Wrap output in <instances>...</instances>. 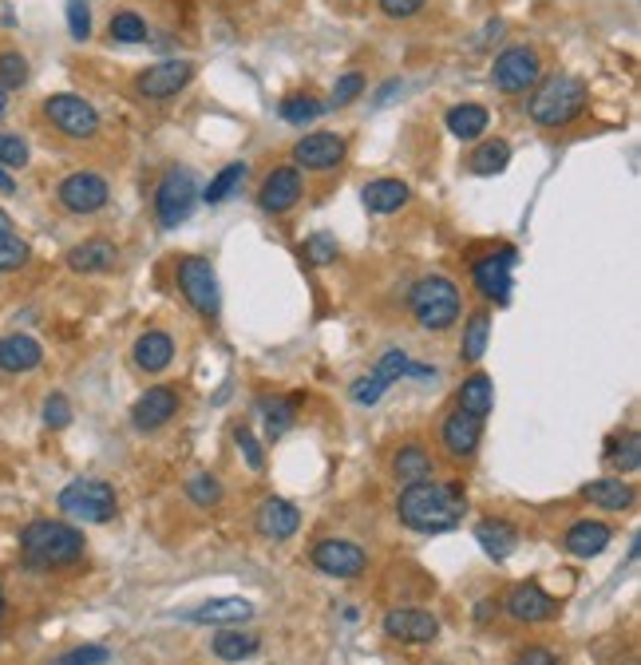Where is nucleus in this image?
I'll return each mask as SVG.
<instances>
[{"instance_id": "obj_45", "label": "nucleus", "mask_w": 641, "mask_h": 665, "mask_svg": "<svg viewBox=\"0 0 641 665\" xmlns=\"http://www.w3.org/2000/svg\"><path fill=\"white\" fill-rule=\"evenodd\" d=\"M365 84H369L365 72H345V76L337 79V88H333V99H329V103H333V108H348V103L365 91Z\"/></svg>"}, {"instance_id": "obj_46", "label": "nucleus", "mask_w": 641, "mask_h": 665, "mask_svg": "<svg viewBox=\"0 0 641 665\" xmlns=\"http://www.w3.org/2000/svg\"><path fill=\"white\" fill-rule=\"evenodd\" d=\"M67 33H72V40H87L91 36V9H87V0H67Z\"/></svg>"}, {"instance_id": "obj_27", "label": "nucleus", "mask_w": 641, "mask_h": 665, "mask_svg": "<svg viewBox=\"0 0 641 665\" xmlns=\"http://www.w3.org/2000/svg\"><path fill=\"white\" fill-rule=\"evenodd\" d=\"M582 500L602 512H626V507H633V488L621 476H606V480H590L582 488Z\"/></svg>"}, {"instance_id": "obj_6", "label": "nucleus", "mask_w": 641, "mask_h": 665, "mask_svg": "<svg viewBox=\"0 0 641 665\" xmlns=\"http://www.w3.org/2000/svg\"><path fill=\"white\" fill-rule=\"evenodd\" d=\"M198 202V183L195 175L186 171V167H174L167 171L159 190H155V219L163 230H178L186 219H190V210Z\"/></svg>"}, {"instance_id": "obj_38", "label": "nucleus", "mask_w": 641, "mask_h": 665, "mask_svg": "<svg viewBox=\"0 0 641 665\" xmlns=\"http://www.w3.org/2000/svg\"><path fill=\"white\" fill-rule=\"evenodd\" d=\"M28 258H33V246H28L16 230H0V273L24 270Z\"/></svg>"}, {"instance_id": "obj_34", "label": "nucleus", "mask_w": 641, "mask_h": 665, "mask_svg": "<svg viewBox=\"0 0 641 665\" xmlns=\"http://www.w3.org/2000/svg\"><path fill=\"white\" fill-rule=\"evenodd\" d=\"M606 464L609 468H618V471H638L641 468V436L638 432H621V436H614L609 440V447H606Z\"/></svg>"}, {"instance_id": "obj_4", "label": "nucleus", "mask_w": 641, "mask_h": 665, "mask_svg": "<svg viewBox=\"0 0 641 665\" xmlns=\"http://www.w3.org/2000/svg\"><path fill=\"white\" fill-rule=\"evenodd\" d=\"M408 306H412V313H416V321H420V325L432 329V333H440V329L456 325L459 290H456V282H447V278L432 273V278H420V282L412 285Z\"/></svg>"}, {"instance_id": "obj_23", "label": "nucleus", "mask_w": 641, "mask_h": 665, "mask_svg": "<svg viewBox=\"0 0 641 665\" xmlns=\"http://www.w3.org/2000/svg\"><path fill=\"white\" fill-rule=\"evenodd\" d=\"M609 539H614V531H609L602 519H578V524H570V531H566V555L575 558H594L602 555L609 546Z\"/></svg>"}, {"instance_id": "obj_40", "label": "nucleus", "mask_w": 641, "mask_h": 665, "mask_svg": "<svg viewBox=\"0 0 641 665\" xmlns=\"http://www.w3.org/2000/svg\"><path fill=\"white\" fill-rule=\"evenodd\" d=\"M108 33H111V40H120V45H139V40H147V21H143L139 12L123 9L111 16Z\"/></svg>"}, {"instance_id": "obj_21", "label": "nucleus", "mask_w": 641, "mask_h": 665, "mask_svg": "<svg viewBox=\"0 0 641 665\" xmlns=\"http://www.w3.org/2000/svg\"><path fill=\"white\" fill-rule=\"evenodd\" d=\"M440 436H444V447L452 452L456 459H468L476 456L479 447V436H483V420H476V416L468 412H452L444 416V424H440Z\"/></svg>"}, {"instance_id": "obj_32", "label": "nucleus", "mask_w": 641, "mask_h": 665, "mask_svg": "<svg viewBox=\"0 0 641 665\" xmlns=\"http://www.w3.org/2000/svg\"><path fill=\"white\" fill-rule=\"evenodd\" d=\"M444 123H447V132L456 135V139L471 143V139H479V135L488 132L491 115H488V108H479V103H456V108L447 111Z\"/></svg>"}, {"instance_id": "obj_15", "label": "nucleus", "mask_w": 641, "mask_h": 665, "mask_svg": "<svg viewBox=\"0 0 641 665\" xmlns=\"http://www.w3.org/2000/svg\"><path fill=\"white\" fill-rule=\"evenodd\" d=\"M301 202V171L297 167H273L270 178L258 190V207L266 214H285Z\"/></svg>"}, {"instance_id": "obj_53", "label": "nucleus", "mask_w": 641, "mask_h": 665, "mask_svg": "<svg viewBox=\"0 0 641 665\" xmlns=\"http://www.w3.org/2000/svg\"><path fill=\"white\" fill-rule=\"evenodd\" d=\"M0 195H16V178H12L4 167H0Z\"/></svg>"}, {"instance_id": "obj_49", "label": "nucleus", "mask_w": 641, "mask_h": 665, "mask_svg": "<svg viewBox=\"0 0 641 665\" xmlns=\"http://www.w3.org/2000/svg\"><path fill=\"white\" fill-rule=\"evenodd\" d=\"M305 254H309V262L313 266H329L337 258V238H329V234H313V238L305 242Z\"/></svg>"}, {"instance_id": "obj_10", "label": "nucleus", "mask_w": 641, "mask_h": 665, "mask_svg": "<svg viewBox=\"0 0 641 665\" xmlns=\"http://www.w3.org/2000/svg\"><path fill=\"white\" fill-rule=\"evenodd\" d=\"M56 198H60V207L67 214H99V210L108 207V178L96 175V171H72L64 175V183L56 186Z\"/></svg>"}, {"instance_id": "obj_22", "label": "nucleus", "mask_w": 641, "mask_h": 665, "mask_svg": "<svg viewBox=\"0 0 641 665\" xmlns=\"http://www.w3.org/2000/svg\"><path fill=\"white\" fill-rule=\"evenodd\" d=\"M64 262L72 273H108V270H115V262H120V250H115V242H108V238H87L67 250Z\"/></svg>"}, {"instance_id": "obj_35", "label": "nucleus", "mask_w": 641, "mask_h": 665, "mask_svg": "<svg viewBox=\"0 0 641 665\" xmlns=\"http://www.w3.org/2000/svg\"><path fill=\"white\" fill-rule=\"evenodd\" d=\"M210 650H214L222 662H246V657L258 650V638H254V633H242V630H222V633H214Z\"/></svg>"}, {"instance_id": "obj_2", "label": "nucleus", "mask_w": 641, "mask_h": 665, "mask_svg": "<svg viewBox=\"0 0 641 665\" xmlns=\"http://www.w3.org/2000/svg\"><path fill=\"white\" fill-rule=\"evenodd\" d=\"M21 555L33 570H67L84 558V534L60 519H33L21 531Z\"/></svg>"}, {"instance_id": "obj_33", "label": "nucleus", "mask_w": 641, "mask_h": 665, "mask_svg": "<svg viewBox=\"0 0 641 665\" xmlns=\"http://www.w3.org/2000/svg\"><path fill=\"white\" fill-rule=\"evenodd\" d=\"M282 120L289 123V127H305V123H313V120H321L329 111V103L325 99H317V96H305V91H297V96H285L282 99Z\"/></svg>"}, {"instance_id": "obj_25", "label": "nucleus", "mask_w": 641, "mask_h": 665, "mask_svg": "<svg viewBox=\"0 0 641 665\" xmlns=\"http://www.w3.org/2000/svg\"><path fill=\"white\" fill-rule=\"evenodd\" d=\"M131 360H135V369L143 372H163L167 365L174 360V341L171 333L163 329H147L139 341H135V349H131Z\"/></svg>"}, {"instance_id": "obj_3", "label": "nucleus", "mask_w": 641, "mask_h": 665, "mask_svg": "<svg viewBox=\"0 0 641 665\" xmlns=\"http://www.w3.org/2000/svg\"><path fill=\"white\" fill-rule=\"evenodd\" d=\"M590 88L587 79L578 76H546L534 84L531 96V120L546 132H558V127H570V123L587 111Z\"/></svg>"}, {"instance_id": "obj_39", "label": "nucleus", "mask_w": 641, "mask_h": 665, "mask_svg": "<svg viewBox=\"0 0 641 665\" xmlns=\"http://www.w3.org/2000/svg\"><path fill=\"white\" fill-rule=\"evenodd\" d=\"M28 76H33L28 60L16 48H4L0 52V91H21L28 84Z\"/></svg>"}, {"instance_id": "obj_44", "label": "nucleus", "mask_w": 641, "mask_h": 665, "mask_svg": "<svg viewBox=\"0 0 641 665\" xmlns=\"http://www.w3.org/2000/svg\"><path fill=\"white\" fill-rule=\"evenodd\" d=\"M111 654L103 645H79V650H67V654L52 657L48 665H108Z\"/></svg>"}, {"instance_id": "obj_1", "label": "nucleus", "mask_w": 641, "mask_h": 665, "mask_svg": "<svg viewBox=\"0 0 641 665\" xmlns=\"http://www.w3.org/2000/svg\"><path fill=\"white\" fill-rule=\"evenodd\" d=\"M396 515L404 527L424 534H440L459 527V519L468 515V491L459 483H408L396 500Z\"/></svg>"}, {"instance_id": "obj_51", "label": "nucleus", "mask_w": 641, "mask_h": 665, "mask_svg": "<svg viewBox=\"0 0 641 665\" xmlns=\"http://www.w3.org/2000/svg\"><path fill=\"white\" fill-rule=\"evenodd\" d=\"M428 0H381V12L392 21H412L416 12H424Z\"/></svg>"}, {"instance_id": "obj_37", "label": "nucleus", "mask_w": 641, "mask_h": 665, "mask_svg": "<svg viewBox=\"0 0 641 665\" xmlns=\"http://www.w3.org/2000/svg\"><path fill=\"white\" fill-rule=\"evenodd\" d=\"M261 412H266V432L270 436H285L297 420V401L294 396H273V401L261 404Z\"/></svg>"}, {"instance_id": "obj_28", "label": "nucleus", "mask_w": 641, "mask_h": 665, "mask_svg": "<svg viewBox=\"0 0 641 665\" xmlns=\"http://www.w3.org/2000/svg\"><path fill=\"white\" fill-rule=\"evenodd\" d=\"M456 401H459V412H468V416H476V420H483V416L495 408V384H491L488 372H471L468 381L459 384Z\"/></svg>"}, {"instance_id": "obj_16", "label": "nucleus", "mask_w": 641, "mask_h": 665, "mask_svg": "<svg viewBox=\"0 0 641 665\" xmlns=\"http://www.w3.org/2000/svg\"><path fill=\"white\" fill-rule=\"evenodd\" d=\"M348 143L333 132H317V135H305L301 143L294 147V167H305V171H329L345 159Z\"/></svg>"}, {"instance_id": "obj_20", "label": "nucleus", "mask_w": 641, "mask_h": 665, "mask_svg": "<svg viewBox=\"0 0 641 665\" xmlns=\"http://www.w3.org/2000/svg\"><path fill=\"white\" fill-rule=\"evenodd\" d=\"M44 365V349L33 333H9L0 341V372L9 377H21V372H33Z\"/></svg>"}, {"instance_id": "obj_30", "label": "nucleus", "mask_w": 641, "mask_h": 665, "mask_svg": "<svg viewBox=\"0 0 641 665\" xmlns=\"http://www.w3.org/2000/svg\"><path fill=\"white\" fill-rule=\"evenodd\" d=\"M507 163H511V143L507 139H488V143H479L476 151H471L468 167H471V175L479 178H495L507 171Z\"/></svg>"}, {"instance_id": "obj_9", "label": "nucleus", "mask_w": 641, "mask_h": 665, "mask_svg": "<svg viewBox=\"0 0 641 665\" xmlns=\"http://www.w3.org/2000/svg\"><path fill=\"white\" fill-rule=\"evenodd\" d=\"M178 285H183V297L190 301V309L202 317H218L222 309V294H218V273L210 266V258H178Z\"/></svg>"}, {"instance_id": "obj_29", "label": "nucleus", "mask_w": 641, "mask_h": 665, "mask_svg": "<svg viewBox=\"0 0 641 665\" xmlns=\"http://www.w3.org/2000/svg\"><path fill=\"white\" fill-rule=\"evenodd\" d=\"M476 539L491 558H511L515 546H519V531L507 519H483L476 527Z\"/></svg>"}, {"instance_id": "obj_24", "label": "nucleus", "mask_w": 641, "mask_h": 665, "mask_svg": "<svg viewBox=\"0 0 641 665\" xmlns=\"http://www.w3.org/2000/svg\"><path fill=\"white\" fill-rule=\"evenodd\" d=\"M246 618H254V602L246 599H210L186 611V621H198V626H242Z\"/></svg>"}, {"instance_id": "obj_19", "label": "nucleus", "mask_w": 641, "mask_h": 665, "mask_svg": "<svg viewBox=\"0 0 641 665\" xmlns=\"http://www.w3.org/2000/svg\"><path fill=\"white\" fill-rule=\"evenodd\" d=\"M254 524H258V531L266 534V539L282 543V539L297 534V527H301V512H297L289 500H278V495H270V500L258 503V515H254Z\"/></svg>"}, {"instance_id": "obj_52", "label": "nucleus", "mask_w": 641, "mask_h": 665, "mask_svg": "<svg viewBox=\"0 0 641 665\" xmlns=\"http://www.w3.org/2000/svg\"><path fill=\"white\" fill-rule=\"evenodd\" d=\"M519 665H558V657L546 645H527V654L519 657Z\"/></svg>"}, {"instance_id": "obj_18", "label": "nucleus", "mask_w": 641, "mask_h": 665, "mask_svg": "<svg viewBox=\"0 0 641 665\" xmlns=\"http://www.w3.org/2000/svg\"><path fill=\"white\" fill-rule=\"evenodd\" d=\"M507 614L515 621H551L558 614V602L539 582H519L507 594Z\"/></svg>"}, {"instance_id": "obj_42", "label": "nucleus", "mask_w": 641, "mask_h": 665, "mask_svg": "<svg viewBox=\"0 0 641 665\" xmlns=\"http://www.w3.org/2000/svg\"><path fill=\"white\" fill-rule=\"evenodd\" d=\"M186 500L195 503V507H218L222 503V483L214 480V476H190L186 480Z\"/></svg>"}, {"instance_id": "obj_31", "label": "nucleus", "mask_w": 641, "mask_h": 665, "mask_svg": "<svg viewBox=\"0 0 641 665\" xmlns=\"http://www.w3.org/2000/svg\"><path fill=\"white\" fill-rule=\"evenodd\" d=\"M392 471H396V480L408 488V483H424L428 476H432V456H428L424 444H404L400 452H396V459H392Z\"/></svg>"}, {"instance_id": "obj_48", "label": "nucleus", "mask_w": 641, "mask_h": 665, "mask_svg": "<svg viewBox=\"0 0 641 665\" xmlns=\"http://www.w3.org/2000/svg\"><path fill=\"white\" fill-rule=\"evenodd\" d=\"M234 444H238V452L246 456V464H250L254 471L266 468V456H261V444L254 440V432L246 424H234Z\"/></svg>"}, {"instance_id": "obj_17", "label": "nucleus", "mask_w": 641, "mask_h": 665, "mask_svg": "<svg viewBox=\"0 0 641 665\" xmlns=\"http://www.w3.org/2000/svg\"><path fill=\"white\" fill-rule=\"evenodd\" d=\"M174 412H178V389L159 384V389H147V393L135 401L131 424L139 428V432H155V428H163L167 420H174Z\"/></svg>"}, {"instance_id": "obj_8", "label": "nucleus", "mask_w": 641, "mask_h": 665, "mask_svg": "<svg viewBox=\"0 0 641 665\" xmlns=\"http://www.w3.org/2000/svg\"><path fill=\"white\" fill-rule=\"evenodd\" d=\"M44 120L67 139H91L99 132V111L84 96H72V91L44 99Z\"/></svg>"}, {"instance_id": "obj_26", "label": "nucleus", "mask_w": 641, "mask_h": 665, "mask_svg": "<svg viewBox=\"0 0 641 665\" xmlns=\"http://www.w3.org/2000/svg\"><path fill=\"white\" fill-rule=\"evenodd\" d=\"M360 202H365L369 214H396V210L408 207V183H400V178H372L360 190Z\"/></svg>"}, {"instance_id": "obj_7", "label": "nucleus", "mask_w": 641, "mask_h": 665, "mask_svg": "<svg viewBox=\"0 0 641 665\" xmlns=\"http://www.w3.org/2000/svg\"><path fill=\"white\" fill-rule=\"evenodd\" d=\"M491 79L503 96H522L531 91L539 79H543V64H539V52L527 45H511L495 56V67H491Z\"/></svg>"}, {"instance_id": "obj_41", "label": "nucleus", "mask_w": 641, "mask_h": 665, "mask_svg": "<svg viewBox=\"0 0 641 665\" xmlns=\"http://www.w3.org/2000/svg\"><path fill=\"white\" fill-rule=\"evenodd\" d=\"M246 178V163H230V167H222L214 178H210V186H207V202L210 207H218V202H226L234 190H238V183Z\"/></svg>"}, {"instance_id": "obj_14", "label": "nucleus", "mask_w": 641, "mask_h": 665, "mask_svg": "<svg viewBox=\"0 0 641 665\" xmlns=\"http://www.w3.org/2000/svg\"><path fill=\"white\" fill-rule=\"evenodd\" d=\"M511 266H515V250L488 254V258H479V262L471 266V282H476V290L488 297V301L507 306V297H511Z\"/></svg>"}, {"instance_id": "obj_47", "label": "nucleus", "mask_w": 641, "mask_h": 665, "mask_svg": "<svg viewBox=\"0 0 641 665\" xmlns=\"http://www.w3.org/2000/svg\"><path fill=\"white\" fill-rule=\"evenodd\" d=\"M44 424L56 428V432L72 424V404H67L64 393H52L48 401H44Z\"/></svg>"}, {"instance_id": "obj_55", "label": "nucleus", "mask_w": 641, "mask_h": 665, "mask_svg": "<svg viewBox=\"0 0 641 665\" xmlns=\"http://www.w3.org/2000/svg\"><path fill=\"white\" fill-rule=\"evenodd\" d=\"M9 111V91H0V115Z\"/></svg>"}, {"instance_id": "obj_5", "label": "nucleus", "mask_w": 641, "mask_h": 665, "mask_svg": "<svg viewBox=\"0 0 641 665\" xmlns=\"http://www.w3.org/2000/svg\"><path fill=\"white\" fill-rule=\"evenodd\" d=\"M60 512L76 524H108L115 515V491L103 480H72L60 491Z\"/></svg>"}, {"instance_id": "obj_54", "label": "nucleus", "mask_w": 641, "mask_h": 665, "mask_svg": "<svg viewBox=\"0 0 641 665\" xmlns=\"http://www.w3.org/2000/svg\"><path fill=\"white\" fill-rule=\"evenodd\" d=\"M396 88H400V84H389V88H384L381 96H377V103H384V99H392V96H396Z\"/></svg>"}, {"instance_id": "obj_57", "label": "nucleus", "mask_w": 641, "mask_h": 665, "mask_svg": "<svg viewBox=\"0 0 641 665\" xmlns=\"http://www.w3.org/2000/svg\"><path fill=\"white\" fill-rule=\"evenodd\" d=\"M0 230H12V219L4 214V210H0Z\"/></svg>"}, {"instance_id": "obj_50", "label": "nucleus", "mask_w": 641, "mask_h": 665, "mask_svg": "<svg viewBox=\"0 0 641 665\" xmlns=\"http://www.w3.org/2000/svg\"><path fill=\"white\" fill-rule=\"evenodd\" d=\"M389 389H392V384L381 381V377L372 372V377H365V381L353 384V401H357V404H377L384 393H389Z\"/></svg>"}, {"instance_id": "obj_11", "label": "nucleus", "mask_w": 641, "mask_h": 665, "mask_svg": "<svg viewBox=\"0 0 641 665\" xmlns=\"http://www.w3.org/2000/svg\"><path fill=\"white\" fill-rule=\"evenodd\" d=\"M195 79V64L190 60H163V64H151L147 72L135 76V91L143 99H171Z\"/></svg>"}, {"instance_id": "obj_12", "label": "nucleus", "mask_w": 641, "mask_h": 665, "mask_svg": "<svg viewBox=\"0 0 641 665\" xmlns=\"http://www.w3.org/2000/svg\"><path fill=\"white\" fill-rule=\"evenodd\" d=\"M384 633L392 642L428 645L440 638V618L432 611H420V606H400V611L384 614Z\"/></svg>"}, {"instance_id": "obj_36", "label": "nucleus", "mask_w": 641, "mask_h": 665, "mask_svg": "<svg viewBox=\"0 0 641 665\" xmlns=\"http://www.w3.org/2000/svg\"><path fill=\"white\" fill-rule=\"evenodd\" d=\"M488 337H491V317L488 313H476L468 321V329H464V345H459V357L468 360V365L483 360V353H488Z\"/></svg>"}, {"instance_id": "obj_56", "label": "nucleus", "mask_w": 641, "mask_h": 665, "mask_svg": "<svg viewBox=\"0 0 641 665\" xmlns=\"http://www.w3.org/2000/svg\"><path fill=\"white\" fill-rule=\"evenodd\" d=\"M4 611H9V602H4V587H0V621H4Z\"/></svg>"}, {"instance_id": "obj_13", "label": "nucleus", "mask_w": 641, "mask_h": 665, "mask_svg": "<svg viewBox=\"0 0 641 665\" xmlns=\"http://www.w3.org/2000/svg\"><path fill=\"white\" fill-rule=\"evenodd\" d=\"M309 558H313L317 570H325L333 578H357L369 567V555L357 543H348V539H321Z\"/></svg>"}, {"instance_id": "obj_43", "label": "nucleus", "mask_w": 641, "mask_h": 665, "mask_svg": "<svg viewBox=\"0 0 641 665\" xmlns=\"http://www.w3.org/2000/svg\"><path fill=\"white\" fill-rule=\"evenodd\" d=\"M28 159H33V151H28V143L21 135L0 132V167L4 171H21V167H28Z\"/></svg>"}]
</instances>
